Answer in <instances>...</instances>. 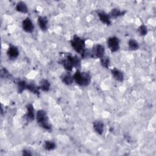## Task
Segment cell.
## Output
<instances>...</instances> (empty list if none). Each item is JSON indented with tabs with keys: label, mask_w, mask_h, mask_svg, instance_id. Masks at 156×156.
I'll return each instance as SVG.
<instances>
[{
	"label": "cell",
	"mask_w": 156,
	"mask_h": 156,
	"mask_svg": "<svg viewBox=\"0 0 156 156\" xmlns=\"http://www.w3.org/2000/svg\"><path fill=\"white\" fill-rule=\"evenodd\" d=\"M74 80L76 83L82 87H87L91 82V76L89 73L85 72H80L77 70L73 75Z\"/></svg>",
	"instance_id": "obj_1"
},
{
	"label": "cell",
	"mask_w": 156,
	"mask_h": 156,
	"mask_svg": "<svg viewBox=\"0 0 156 156\" xmlns=\"http://www.w3.org/2000/svg\"><path fill=\"white\" fill-rule=\"evenodd\" d=\"M36 119L38 124L43 129L47 130H51V126L49 122L48 118L45 111L39 110L36 114Z\"/></svg>",
	"instance_id": "obj_2"
},
{
	"label": "cell",
	"mask_w": 156,
	"mask_h": 156,
	"mask_svg": "<svg viewBox=\"0 0 156 156\" xmlns=\"http://www.w3.org/2000/svg\"><path fill=\"white\" fill-rule=\"evenodd\" d=\"M71 44L74 51L80 54L85 50V40L77 35H74L71 39Z\"/></svg>",
	"instance_id": "obj_3"
},
{
	"label": "cell",
	"mask_w": 156,
	"mask_h": 156,
	"mask_svg": "<svg viewBox=\"0 0 156 156\" xmlns=\"http://www.w3.org/2000/svg\"><path fill=\"white\" fill-rule=\"evenodd\" d=\"M107 45L112 52H116L119 49V40L116 37H111L107 40Z\"/></svg>",
	"instance_id": "obj_4"
},
{
	"label": "cell",
	"mask_w": 156,
	"mask_h": 156,
	"mask_svg": "<svg viewBox=\"0 0 156 156\" xmlns=\"http://www.w3.org/2000/svg\"><path fill=\"white\" fill-rule=\"evenodd\" d=\"M105 52V49L104 47L99 44H97L93 46L91 51V54L92 57H96L101 58L102 57H104Z\"/></svg>",
	"instance_id": "obj_5"
},
{
	"label": "cell",
	"mask_w": 156,
	"mask_h": 156,
	"mask_svg": "<svg viewBox=\"0 0 156 156\" xmlns=\"http://www.w3.org/2000/svg\"><path fill=\"white\" fill-rule=\"evenodd\" d=\"M22 27L23 29L27 33H32L34 29L33 23L29 18H27L23 21Z\"/></svg>",
	"instance_id": "obj_6"
},
{
	"label": "cell",
	"mask_w": 156,
	"mask_h": 156,
	"mask_svg": "<svg viewBox=\"0 0 156 156\" xmlns=\"http://www.w3.org/2000/svg\"><path fill=\"white\" fill-rule=\"evenodd\" d=\"M7 54L10 58L15 59L18 57L19 51H18V49L17 48V47H16L13 45H11L8 48Z\"/></svg>",
	"instance_id": "obj_7"
},
{
	"label": "cell",
	"mask_w": 156,
	"mask_h": 156,
	"mask_svg": "<svg viewBox=\"0 0 156 156\" xmlns=\"http://www.w3.org/2000/svg\"><path fill=\"white\" fill-rule=\"evenodd\" d=\"M66 59L70 62L73 67L79 68L80 66V59L77 55H69L66 56Z\"/></svg>",
	"instance_id": "obj_8"
},
{
	"label": "cell",
	"mask_w": 156,
	"mask_h": 156,
	"mask_svg": "<svg viewBox=\"0 0 156 156\" xmlns=\"http://www.w3.org/2000/svg\"><path fill=\"white\" fill-rule=\"evenodd\" d=\"M98 16L99 18V20L104 24L107 25H110L111 24V20H110V16L109 15L107 14L105 12L103 11L98 12Z\"/></svg>",
	"instance_id": "obj_9"
},
{
	"label": "cell",
	"mask_w": 156,
	"mask_h": 156,
	"mask_svg": "<svg viewBox=\"0 0 156 156\" xmlns=\"http://www.w3.org/2000/svg\"><path fill=\"white\" fill-rule=\"evenodd\" d=\"M26 109H27V113L26 114V118L28 121H32L35 118V113H34V106L31 104H28L26 105Z\"/></svg>",
	"instance_id": "obj_10"
},
{
	"label": "cell",
	"mask_w": 156,
	"mask_h": 156,
	"mask_svg": "<svg viewBox=\"0 0 156 156\" xmlns=\"http://www.w3.org/2000/svg\"><path fill=\"white\" fill-rule=\"evenodd\" d=\"M37 23L38 24L40 27V28L44 31L47 29L48 28V20L47 17L46 16H40L38 18V20H37Z\"/></svg>",
	"instance_id": "obj_11"
},
{
	"label": "cell",
	"mask_w": 156,
	"mask_h": 156,
	"mask_svg": "<svg viewBox=\"0 0 156 156\" xmlns=\"http://www.w3.org/2000/svg\"><path fill=\"white\" fill-rule=\"evenodd\" d=\"M112 74L113 77V78L118 81V82H122L124 80V74L122 71L120 70L116 69V68H113L111 70Z\"/></svg>",
	"instance_id": "obj_12"
},
{
	"label": "cell",
	"mask_w": 156,
	"mask_h": 156,
	"mask_svg": "<svg viewBox=\"0 0 156 156\" xmlns=\"http://www.w3.org/2000/svg\"><path fill=\"white\" fill-rule=\"evenodd\" d=\"M93 129L94 131L99 134L101 135L104 131V123L101 121H95L93 122Z\"/></svg>",
	"instance_id": "obj_13"
},
{
	"label": "cell",
	"mask_w": 156,
	"mask_h": 156,
	"mask_svg": "<svg viewBox=\"0 0 156 156\" xmlns=\"http://www.w3.org/2000/svg\"><path fill=\"white\" fill-rule=\"evenodd\" d=\"M61 79L65 84L68 85H69L72 84V83L74 81L73 76H72L69 73L62 74V76H61Z\"/></svg>",
	"instance_id": "obj_14"
},
{
	"label": "cell",
	"mask_w": 156,
	"mask_h": 156,
	"mask_svg": "<svg viewBox=\"0 0 156 156\" xmlns=\"http://www.w3.org/2000/svg\"><path fill=\"white\" fill-rule=\"evenodd\" d=\"M16 10L21 13H26L28 12V9L26 4L23 1L18 2L16 5Z\"/></svg>",
	"instance_id": "obj_15"
},
{
	"label": "cell",
	"mask_w": 156,
	"mask_h": 156,
	"mask_svg": "<svg viewBox=\"0 0 156 156\" xmlns=\"http://www.w3.org/2000/svg\"><path fill=\"white\" fill-rule=\"evenodd\" d=\"M38 88L43 91H48L50 88V83L48 80L43 79L40 80Z\"/></svg>",
	"instance_id": "obj_16"
},
{
	"label": "cell",
	"mask_w": 156,
	"mask_h": 156,
	"mask_svg": "<svg viewBox=\"0 0 156 156\" xmlns=\"http://www.w3.org/2000/svg\"><path fill=\"white\" fill-rule=\"evenodd\" d=\"M126 11H121L118 8H114L112 9V10L110 11V16L114 18H116L119 16L124 15L126 13Z\"/></svg>",
	"instance_id": "obj_17"
},
{
	"label": "cell",
	"mask_w": 156,
	"mask_h": 156,
	"mask_svg": "<svg viewBox=\"0 0 156 156\" xmlns=\"http://www.w3.org/2000/svg\"><path fill=\"white\" fill-rule=\"evenodd\" d=\"M59 63L63 65L64 68L67 70L68 71H71L73 69V66L70 63V62L66 59H62L60 61H59Z\"/></svg>",
	"instance_id": "obj_18"
},
{
	"label": "cell",
	"mask_w": 156,
	"mask_h": 156,
	"mask_svg": "<svg viewBox=\"0 0 156 156\" xmlns=\"http://www.w3.org/2000/svg\"><path fill=\"white\" fill-rule=\"evenodd\" d=\"M26 90H29L30 91H31L32 93H34V94H35L37 95H39L40 94L38 87H36L35 85H34L32 83H28V84H27Z\"/></svg>",
	"instance_id": "obj_19"
},
{
	"label": "cell",
	"mask_w": 156,
	"mask_h": 156,
	"mask_svg": "<svg viewBox=\"0 0 156 156\" xmlns=\"http://www.w3.org/2000/svg\"><path fill=\"white\" fill-rule=\"evenodd\" d=\"M129 48L132 51H135L139 48L138 43L134 39H130L128 41Z\"/></svg>",
	"instance_id": "obj_20"
},
{
	"label": "cell",
	"mask_w": 156,
	"mask_h": 156,
	"mask_svg": "<svg viewBox=\"0 0 156 156\" xmlns=\"http://www.w3.org/2000/svg\"><path fill=\"white\" fill-rule=\"evenodd\" d=\"M56 147V145L54 142L52 141H45L44 143V147L47 151H52L54 150Z\"/></svg>",
	"instance_id": "obj_21"
},
{
	"label": "cell",
	"mask_w": 156,
	"mask_h": 156,
	"mask_svg": "<svg viewBox=\"0 0 156 156\" xmlns=\"http://www.w3.org/2000/svg\"><path fill=\"white\" fill-rule=\"evenodd\" d=\"M26 82L24 80H20L17 82V85H18V90L19 93L23 92L24 90L26 89V86H27Z\"/></svg>",
	"instance_id": "obj_22"
},
{
	"label": "cell",
	"mask_w": 156,
	"mask_h": 156,
	"mask_svg": "<svg viewBox=\"0 0 156 156\" xmlns=\"http://www.w3.org/2000/svg\"><path fill=\"white\" fill-rule=\"evenodd\" d=\"M101 59V63L102 66L105 68H108L110 65V59L107 57H102Z\"/></svg>",
	"instance_id": "obj_23"
},
{
	"label": "cell",
	"mask_w": 156,
	"mask_h": 156,
	"mask_svg": "<svg viewBox=\"0 0 156 156\" xmlns=\"http://www.w3.org/2000/svg\"><path fill=\"white\" fill-rule=\"evenodd\" d=\"M138 32L141 36H144L147 34V28L144 24H141L138 29Z\"/></svg>",
	"instance_id": "obj_24"
},
{
	"label": "cell",
	"mask_w": 156,
	"mask_h": 156,
	"mask_svg": "<svg viewBox=\"0 0 156 156\" xmlns=\"http://www.w3.org/2000/svg\"><path fill=\"white\" fill-rule=\"evenodd\" d=\"M1 75L2 77H8L10 76V74L9 73V72L5 69H2L1 71Z\"/></svg>",
	"instance_id": "obj_25"
},
{
	"label": "cell",
	"mask_w": 156,
	"mask_h": 156,
	"mask_svg": "<svg viewBox=\"0 0 156 156\" xmlns=\"http://www.w3.org/2000/svg\"><path fill=\"white\" fill-rule=\"evenodd\" d=\"M23 155H27V156L31 155V154L30 153V152H29L28 151H26V150H24L23 151Z\"/></svg>",
	"instance_id": "obj_26"
}]
</instances>
